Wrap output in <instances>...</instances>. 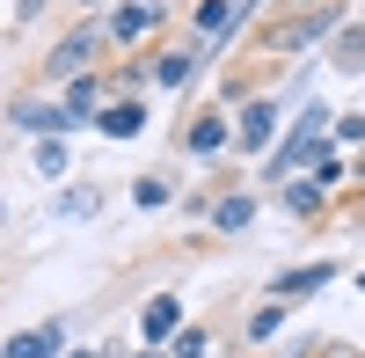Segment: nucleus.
Masks as SVG:
<instances>
[{"label": "nucleus", "mask_w": 365, "mask_h": 358, "mask_svg": "<svg viewBox=\"0 0 365 358\" xmlns=\"http://www.w3.org/2000/svg\"><path fill=\"white\" fill-rule=\"evenodd\" d=\"M329 154H336V117H329L322 103H307V110L292 117V132L263 154V183H292V175H307Z\"/></svg>", "instance_id": "1"}, {"label": "nucleus", "mask_w": 365, "mask_h": 358, "mask_svg": "<svg viewBox=\"0 0 365 358\" xmlns=\"http://www.w3.org/2000/svg\"><path fill=\"white\" fill-rule=\"evenodd\" d=\"M103 51H117V44H110V22H103V15H88V22H73L66 37L44 51V81L66 88V81H81V73H96V58H103Z\"/></svg>", "instance_id": "2"}, {"label": "nucleus", "mask_w": 365, "mask_h": 358, "mask_svg": "<svg viewBox=\"0 0 365 358\" xmlns=\"http://www.w3.org/2000/svg\"><path fill=\"white\" fill-rule=\"evenodd\" d=\"M278 139H285V103L278 96H249L234 110V146L241 154H270Z\"/></svg>", "instance_id": "3"}, {"label": "nucleus", "mask_w": 365, "mask_h": 358, "mask_svg": "<svg viewBox=\"0 0 365 358\" xmlns=\"http://www.w3.org/2000/svg\"><path fill=\"white\" fill-rule=\"evenodd\" d=\"M256 0H197L190 8V29H197V58H220L227 37H241V22H249Z\"/></svg>", "instance_id": "4"}, {"label": "nucleus", "mask_w": 365, "mask_h": 358, "mask_svg": "<svg viewBox=\"0 0 365 358\" xmlns=\"http://www.w3.org/2000/svg\"><path fill=\"white\" fill-rule=\"evenodd\" d=\"M336 29H344V8H299V15H285L270 29V51H307L322 37H336Z\"/></svg>", "instance_id": "5"}, {"label": "nucleus", "mask_w": 365, "mask_h": 358, "mask_svg": "<svg viewBox=\"0 0 365 358\" xmlns=\"http://www.w3.org/2000/svg\"><path fill=\"white\" fill-rule=\"evenodd\" d=\"M103 22H110V44H117V51H139V44L168 22V8H161V0H125V8H110Z\"/></svg>", "instance_id": "6"}, {"label": "nucleus", "mask_w": 365, "mask_h": 358, "mask_svg": "<svg viewBox=\"0 0 365 358\" xmlns=\"http://www.w3.org/2000/svg\"><path fill=\"white\" fill-rule=\"evenodd\" d=\"M15 132H29V139H66V132H81V117L58 103V96H44V103H15Z\"/></svg>", "instance_id": "7"}, {"label": "nucleus", "mask_w": 365, "mask_h": 358, "mask_svg": "<svg viewBox=\"0 0 365 358\" xmlns=\"http://www.w3.org/2000/svg\"><path fill=\"white\" fill-rule=\"evenodd\" d=\"M182 329H190V322H182V300H175V292H154V300L139 307V337H146V344H161V351H168Z\"/></svg>", "instance_id": "8"}, {"label": "nucleus", "mask_w": 365, "mask_h": 358, "mask_svg": "<svg viewBox=\"0 0 365 358\" xmlns=\"http://www.w3.org/2000/svg\"><path fill=\"white\" fill-rule=\"evenodd\" d=\"M182 146H190L197 161H220L227 146H234V125H227V110H205V117H190V132H182Z\"/></svg>", "instance_id": "9"}, {"label": "nucleus", "mask_w": 365, "mask_h": 358, "mask_svg": "<svg viewBox=\"0 0 365 358\" xmlns=\"http://www.w3.org/2000/svg\"><path fill=\"white\" fill-rule=\"evenodd\" d=\"M329 198H336V190H329L314 168H307V175H292V183H278V205H285V220H314Z\"/></svg>", "instance_id": "10"}, {"label": "nucleus", "mask_w": 365, "mask_h": 358, "mask_svg": "<svg viewBox=\"0 0 365 358\" xmlns=\"http://www.w3.org/2000/svg\"><path fill=\"white\" fill-rule=\"evenodd\" d=\"M96 132H103V139H117V146L139 139V132H146V103H139V96H110V103H103V117H96Z\"/></svg>", "instance_id": "11"}, {"label": "nucleus", "mask_w": 365, "mask_h": 358, "mask_svg": "<svg viewBox=\"0 0 365 358\" xmlns=\"http://www.w3.org/2000/svg\"><path fill=\"white\" fill-rule=\"evenodd\" d=\"M329 285H336V263H292V271H278L270 300H307V292H329Z\"/></svg>", "instance_id": "12"}, {"label": "nucleus", "mask_w": 365, "mask_h": 358, "mask_svg": "<svg viewBox=\"0 0 365 358\" xmlns=\"http://www.w3.org/2000/svg\"><path fill=\"white\" fill-rule=\"evenodd\" d=\"M146 66H154V88L182 96V88L197 81V66H205V58H197V51H146Z\"/></svg>", "instance_id": "13"}, {"label": "nucleus", "mask_w": 365, "mask_h": 358, "mask_svg": "<svg viewBox=\"0 0 365 358\" xmlns=\"http://www.w3.org/2000/svg\"><path fill=\"white\" fill-rule=\"evenodd\" d=\"M58 103H66L81 125H96V117H103V103H110V88H103V73H81V81H66V88H58Z\"/></svg>", "instance_id": "14"}, {"label": "nucleus", "mask_w": 365, "mask_h": 358, "mask_svg": "<svg viewBox=\"0 0 365 358\" xmlns=\"http://www.w3.org/2000/svg\"><path fill=\"white\" fill-rule=\"evenodd\" d=\"M8 358H66V322H44V329L8 337Z\"/></svg>", "instance_id": "15"}, {"label": "nucleus", "mask_w": 365, "mask_h": 358, "mask_svg": "<svg viewBox=\"0 0 365 358\" xmlns=\"http://www.w3.org/2000/svg\"><path fill=\"white\" fill-rule=\"evenodd\" d=\"M329 66L336 73H365V29L358 22H344L336 37H329Z\"/></svg>", "instance_id": "16"}, {"label": "nucleus", "mask_w": 365, "mask_h": 358, "mask_svg": "<svg viewBox=\"0 0 365 358\" xmlns=\"http://www.w3.org/2000/svg\"><path fill=\"white\" fill-rule=\"evenodd\" d=\"M249 220H256V198H249V190H227V198H212V227H220V234H241Z\"/></svg>", "instance_id": "17"}, {"label": "nucleus", "mask_w": 365, "mask_h": 358, "mask_svg": "<svg viewBox=\"0 0 365 358\" xmlns=\"http://www.w3.org/2000/svg\"><path fill=\"white\" fill-rule=\"evenodd\" d=\"M285 314H292V300H263V307L249 314V337H256V344H270V337L285 329Z\"/></svg>", "instance_id": "18"}, {"label": "nucleus", "mask_w": 365, "mask_h": 358, "mask_svg": "<svg viewBox=\"0 0 365 358\" xmlns=\"http://www.w3.org/2000/svg\"><path fill=\"white\" fill-rule=\"evenodd\" d=\"M37 175H44V183L66 175V139H37Z\"/></svg>", "instance_id": "19"}, {"label": "nucleus", "mask_w": 365, "mask_h": 358, "mask_svg": "<svg viewBox=\"0 0 365 358\" xmlns=\"http://www.w3.org/2000/svg\"><path fill=\"white\" fill-rule=\"evenodd\" d=\"M168 198H175L168 175H139V183H132V205H146V213H154V205H168Z\"/></svg>", "instance_id": "20"}, {"label": "nucleus", "mask_w": 365, "mask_h": 358, "mask_svg": "<svg viewBox=\"0 0 365 358\" xmlns=\"http://www.w3.org/2000/svg\"><path fill=\"white\" fill-rule=\"evenodd\" d=\"M96 205H103V190H66V198H58V220H88Z\"/></svg>", "instance_id": "21"}, {"label": "nucleus", "mask_w": 365, "mask_h": 358, "mask_svg": "<svg viewBox=\"0 0 365 358\" xmlns=\"http://www.w3.org/2000/svg\"><path fill=\"white\" fill-rule=\"evenodd\" d=\"M168 351H175V358H212V337H205V329H182Z\"/></svg>", "instance_id": "22"}, {"label": "nucleus", "mask_w": 365, "mask_h": 358, "mask_svg": "<svg viewBox=\"0 0 365 358\" xmlns=\"http://www.w3.org/2000/svg\"><path fill=\"white\" fill-rule=\"evenodd\" d=\"M336 146H365V110H351V117H336Z\"/></svg>", "instance_id": "23"}, {"label": "nucleus", "mask_w": 365, "mask_h": 358, "mask_svg": "<svg viewBox=\"0 0 365 358\" xmlns=\"http://www.w3.org/2000/svg\"><path fill=\"white\" fill-rule=\"evenodd\" d=\"M37 15H44V0H15V29H22V22H37Z\"/></svg>", "instance_id": "24"}, {"label": "nucleus", "mask_w": 365, "mask_h": 358, "mask_svg": "<svg viewBox=\"0 0 365 358\" xmlns=\"http://www.w3.org/2000/svg\"><path fill=\"white\" fill-rule=\"evenodd\" d=\"M139 358H175V351H161V344H146V351H139Z\"/></svg>", "instance_id": "25"}, {"label": "nucleus", "mask_w": 365, "mask_h": 358, "mask_svg": "<svg viewBox=\"0 0 365 358\" xmlns=\"http://www.w3.org/2000/svg\"><path fill=\"white\" fill-rule=\"evenodd\" d=\"M66 358H110V351H66Z\"/></svg>", "instance_id": "26"}, {"label": "nucleus", "mask_w": 365, "mask_h": 358, "mask_svg": "<svg viewBox=\"0 0 365 358\" xmlns=\"http://www.w3.org/2000/svg\"><path fill=\"white\" fill-rule=\"evenodd\" d=\"M285 8H307V0H285Z\"/></svg>", "instance_id": "27"}, {"label": "nucleus", "mask_w": 365, "mask_h": 358, "mask_svg": "<svg viewBox=\"0 0 365 358\" xmlns=\"http://www.w3.org/2000/svg\"><path fill=\"white\" fill-rule=\"evenodd\" d=\"M358 292H365V271H358Z\"/></svg>", "instance_id": "28"}]
</instances>
